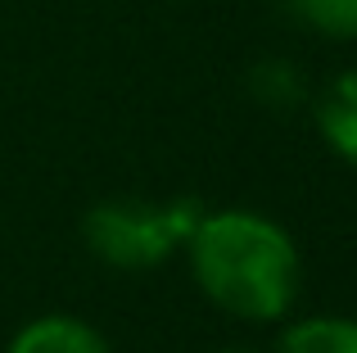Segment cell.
<instances>
[{"label": "cell", "mask_w": 357, "mask_h": 353, "mask_svg": "<svg viewBox=\"0 0 357 353\" xmlns=\"http://www.w3.org/2000/svg\"><path fill=\"white\" fill-rule=\"evenodd\" d=\"M9 353H109V345L77 317H36L9 340Z\"/></svg>", "instance_id": "4"}, {"label": "cell", "mask_w": 357, "mask_h": 353, "mask_svg": "<svg viewBox=\"0 0 357 353\" xmlns=\"http://www.w3.org/2000/svg\"><path fill=\"white\" fill-rule=\"evenodd\" d=\"M317 127H321L326 145L357 168V68L340 73L326 87L321 105H317Z\"/></svg>", "instance_id": "3"}, {"label": "cell", "mask_w": 357, "mask_h": 353, "mask_svg": "<svg viewBox=\"0 0 357 353\" xmlns=\"http://www.w3.org/2000/svg\"><path fill=\"white\" fill-rule=\"evenodd\" d=\"M285 9L321 36H335V41L357 36V0H285Z\"/></svg>", "instance_id": "6"}, {"label": "cell", "mask_w": 357, "mask_h": 353, "mask_svg": "<svg viewBox=\"0 0 357 353\" xmlns=\"http://www.w3.org/2000/svg\"><path fill=\"white\" fill-rule=\"evenodd\" d=\"M190 272L222 313L244 322H280L303 290V258L280 222L244 209H222L195 222Z\"/></svg>", "instance_id": "1"}, {"label": "cell", "mask_w": 357, "mask_h": 353, "mask_svg": "<svg viewBox=\"0 0 357 353\" xmlns=\"http://www.w3.org/2000/svg\"><path fill=\"white\" fill-rule=\"evenodd\" d=\"M249 82H253V96H258L262 105H271V109H289V105H298V96H303V77H298V68L285 63V59L258 63Z\"/></svg>", "instance_id": "7"}, {"label": "cell", "mask_w": 357, "mask_h": 353, "mask_svg": "<svg viewBox=\"0 0 357 353\" xmlns=\"http://www.w3.org/2000/svg\"><path fill=\"white\" fill-rule=\"evenodd\" d=\"M199 218L204 204L195 195H181L172 204L109 200L82 218V240L100 263L118 272H145V267H158L167 254H176Z\"/></svg>", "instance_id": "2"}, {"label": "cell", "mask_w": 357, "mask_h": 353, "mask_svg": "<svg viewBox=\"0 0 357 353\" xmlns=\"http://www.w3.org/2000/svg\"><path fill=\"white\" fill-rule=\"evenodd\" d=\"M276 353H357V322L349 317H307L280 336Z\"/></svg>", "instance_id": "5"}]
</instances>
